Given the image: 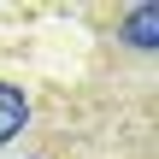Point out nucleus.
Returning <instances> with one entry per match:
<instances>
[{
  "mask_svg": "<svg viewBox=\"0 0 159 159\" xmlns=\"http://www.w3.org/2000/svg\"><path fill=\"white\" fill-rule=\"evenodd\" d=\"M24 124H30V100H24L12 83H0V148H6Z\"/></svg>",
  "mask_w": 159,
  "mask_h": 159,
  "instance_id": "f257e3e1",
  "label": "nucleus"
},
{
  "mask_svg": "<svg viewBox=\"0 0 159 159\" xmlns=\"http://www.w3.org/2000/svg\"><path fill=\"white\" fill-rule=\"evenodd\" d=\"M124 35H130V47L153 53V47H159V6H136L130 24H124Z\"/></svg>",
  "mask_w": 159,
  "mask_h": 159,
  "instance_id": "f03ea898",
  "label": "nucleus"
}]
</instances>
